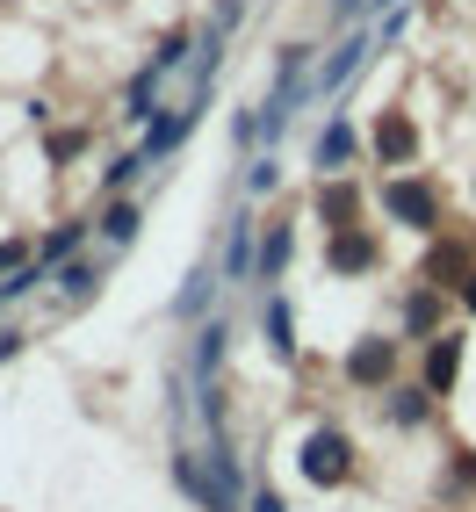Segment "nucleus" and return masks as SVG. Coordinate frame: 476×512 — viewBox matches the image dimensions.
<instances>
[{
    "instance_id": "obj_1",
    "label": "nucleus",
    "mask_w": 476,
    "mask_h": 512,
    "mask_svg": "<svg viewBox=\"0 0 476 512\" xmlns=\"http://www.w3.org/2000/svg\"><path fill=\"white\" fill-rule=\"evenodd\" d=\"M303 476L325 484V491H339V484L354 476V440L339 433V426H318L311 440H303Z\"/></svg>"
},
{
    "instance_id": "obj_2",
    "label": "nucleus",
    "mask_w": 476,
    "mask_h": 512,
    "mask_svg": "<svg viewBox=\"0 0 476 512\" xmlns=\"http://www.w3.org/2000/svg\"><path fill=\"white\" fill-rule=\"evenodd\" d=\"M383 210H397L412 231H433L440 224V202H433L426 181H383Z\"/></svg>"
},
{
    "instance_id": "obj_3",
    "label": "nucleus",
    "mask_w": 476,
    "mask_h": 512,
    "mask_svg": "<svg viewBox=\"0 0 476 512\" xmlns=\"http://www.w3.org/2000/svg\"><path fill=\"white\" fill-rule=\"evenodd\" d=\"M390 375H397V347H390V339H354V354H347V383L376 390V383H390Z\"/></svg>"
},
{
    "instance_id": "obj_4",
    "label": "nucleus",
    "mask_w": 476,
    "mask_h": 512,
    "mask_svg": "<svg viewBox=\"0 0 476 512\" xmlns=\"http://www.w3.org/2000/svg\"><path fill=\"white\" fill-rule=\"evenodd\" d=\"M325 267H332V275H368V267H376V238H368L361 224L354 231H332L325 238Z\"/></svg>"
},
{
    "instance_id": "obj_5",
    "label": "nucleus",
    "mask_w": 476,
    "mask_h": 512,
    "mask_svg": "<svg viewBox=\"0 0 476 512\" xmlns=\"http://www.w3.org/2000/svg\"><path fill=\"white\" fill-rule=\"evenodd\" d=\"M419 368H426V390H433V397H448V390H455V375H462V332H440L433 347H426Z\"/></svg>"
},
{
    "instance_id": "obj_6",
    "label": "nucleus",
    "mask_w": 476,
    "mask_h": 512,
    "mask_svg": "<svg viewBox=\"0 0 476 512\" xmlns=\"http://www.w3.org/2000/svg\"><path fill=\"white\" fill-rule=\"evenodd\" d=\"M318 217H325V231H354L361 224V188L354 181H325L318 188Z\"/></svg>"
},
{
    "instance_id": "obj_7",
    "label": "nucleus",
    "mask_w": 476,
    "mask_h": 512,
    "mask_svg": "<svg viewBox=\"0 0 476 512\" xmlns=\"http://www.w3.org/2000/svg\"><path fill=\"white\" fill-rule=\"evenodd\" d=\"M412 152H419L412 116H383V123H376V159H383V166H412Z\"/></svg>"
},
{
    "instance_id": "obj_8",
    "label": "nucleus",
    "mask_w": 476,
    "mask_h": 512,
    "mask_svg": "<svg viewBox=\"0 0 476 512\" xmlns=\"http://www.w3.org/2000/svg\"><path fill=\"white\" fill-rule=\"evenodd\" d=\"M282 267H289V224H275V231L260 238V282H275Z\"/></svg>"
},
{
    "instance_id": "obj_9",
    "label": "nucleus",
    "mask_w": 476,
    "mask_h": 512,
    "mask_svg": "<svg viewBox=\"0 0 476 512\" xmlns=\"http://www.w3.org/2000/svg\"><path fill=\"white\" fill-rule=\"evenodd\" d=\"M347 159H354V130H347V123H332L325 138H318V166H332V174H339Z\"/></svg>"
},
{
    "instance_id": "obj_10",
    "label": "nucleus",
    "mask_w": 476,
    "mask_h": 512,
    "mask_svg": "<svg viewBox=\"0 0 476 512\" xmlns=\"http://www.w3.org/2000/svg\"><path fill=\"white\" fill-rule=\"evenodd\" d=\"M433 318H440V289H419L404 303V332H433Z\"/></svg>"
},
{
    "instance_id": "obj_11",
    "label": "nucleus",
    "mask_w": 476,
    "mask_h": 512,
    "mask_svg": "<svg viewBox=\"0 0 476 512\" xmlns=\"http://www.w3.org/2000/svg\"><path fill=\"white\" fill-rule=\"evenodd\" d=\"M426 397H433V390H397V404H390V419H397V426H419V419L433 412Z\"/></svg>"
},
{
    "instance_id": "obj_12",
    "label": "nucleus",
    "mask_w": 476,
    "mask_h": 512,
    "mask_svg": "<svg viewBox=\"0 0 476 512\" xmlns=\"http://www.w3.org/2000/svg\"><path fill=\"white\" fill-rule=\"evenodd\" d=\"M130 231H138V210H130V202H116V210H109V238H130Z\"/></svg>"
},
{
    "instance_id": "obj_13",
    "label": "nucleus",
    "mask_w": 476,
    "mask_h": 512,
    "mask_svg": "<svg viewBox=\"0 0 476 512\" xmlns=\"http://www.w3.org/2000/svg\"><path fill=\"white\" fill-rule=\"evenodd\" d=\"M73 246H80V224H65V231L51 238V246H44V260H58V253H73ZM44 260H37V267H44Z\"/></svg>"
},
{
    "instance_id": "obj_14",
    "label": "nucleus",
    "mask_w": 476,
    "mask_h": 512,
    "mask_svg": "<svg viewBox=\"0 0 476 512\" xmlns=\"http://www.w3.org/2000/svg\"><path fill=\"white\" fill-rule=\"evenodd\" d=\"M455 484H462V491L476 484V455H469V448H462V462H455Z\"/></svg>"
},
{
    "instance_id": "obj_15",
    "label": "nucleus",
    "mask_w": 476,
    "mask_h": 512,
    "mask_svg": "<svg viewBox=\"0 0 476 512\" xmlns=\"http://www.w3.org/2000/svg\"><path fill=\"white\" fill-rule=\"evenodd\" d=\"M253 512H289V505H282L275 491H260V498H253Z\"/></svg>"
},
{
    "instance_id": "obj_16",
    "label": "nucleus",
    "mask_w": 476,
    "mask_h": 512,
    "mask_svg": "<svg viewBox=\"0 0 476 512\" xmlns=\"http://www.w3.org/2000/svg\"><path fill=\"white\" fill-rule=\"evenodd\" d=\"M22 260V246H0V267H15Z\"/></svg>"
},
{
    "instance_id": "obj_17",
    "label": "nucleus",
    "mask_w": 476,
    "mask_h": 512,
    "mask_svg": "<svg viewBox=\"0 0 476 512\" xmlns=\"http://www.w3.org/2000/svg\"><path fill=\"white\" fill-rule=\"evenodd\" d=\"M462 303H469V311H476V275H469V282H462Z\"/></svg>"
}]
</instances>
